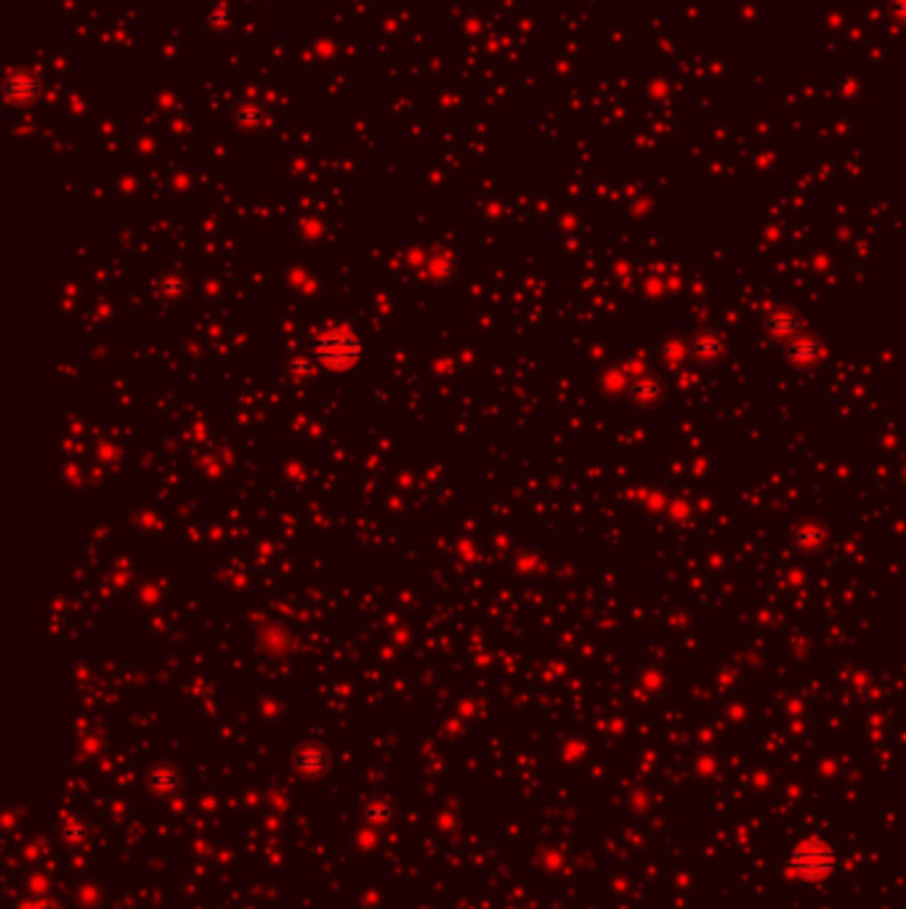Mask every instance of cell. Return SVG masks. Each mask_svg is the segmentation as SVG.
Masks as SVG:
<instances>
[{
    "label": "cell",
    "mask_w": 906,
    "mask_h": 909,
    "mask_svg": "<svg viewBox=\"0 0 906 909\" xmlns=\"http://www.w3.org/2000/svg\"><path fill=\"white\" fill-rule=\"evenodd\" d=\"M790 870L801 875L803 880H824L835 870V854L826 843L810 840L793 851Z\"/></svg>",
    "instance_id": "cell-1"
}]
</instances>
